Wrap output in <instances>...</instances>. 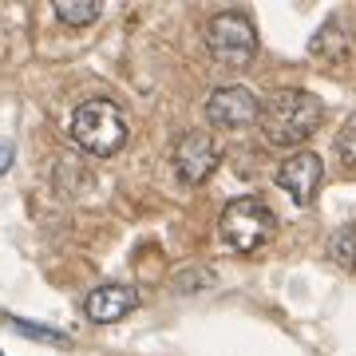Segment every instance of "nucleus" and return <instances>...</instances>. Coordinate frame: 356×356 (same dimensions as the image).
I'll return each mask as SVG.
<instances>
[{
  "instance_id": "1",
  "label": "nucleus",
  "mask_w": 356,
  "mask_h": 356,
  "mask_svg": "<svg viewBox=\"0 0 356 356\" xmlns=\"http://www.w3.org/2000/svg\"><path fill=\"white\" fill-rule=\"evenodd\" d=\"M321 119H325V107H321L317 95L313 91H293V88L273 91L261 103V115H257L261 135L273 147H297V143H305L321 127Z\"/></svg>"
},
{
  "instance_id": "2",
  "label": "nucleus",
  "mask_w": 356,
  "mask_h": 356,
  "mask_svg": "<svg viewBox=\"0 0 356 356\" xmlns=\"http://www.w3.org/2000/svg\"><path fill=\"white\" fill-rule=\"evenodd\" d=\"M273 234H277V214L261 198H254V194L234 198L222 210V242L234 254H257Z\"/></svg>"
},
{
  "instance_id": "3",
  "label": "nucleus",
  "mask_w": 356,
  "mask_h": 356,
  "mask_svg": "<svg viewBox=\"0 0 356 356\" xmlns=\"http://www.w3.org/2000/svg\"><path fill=\"white\" fill-rule=\"evenodd\" d=\"M72 139L83 147L88 154H115L123 143H127V119L123 111L107 99H88L79 103L76 115H72Z\"/></svg>"
},
{
  "instance_id": "4",
  "label": "nucleus",
  "mask_w": 356,
  "mask_h": 356,
  "mask_svg": "<svg viewBox=\"0 0 356 356\" xmlns=\"http://www.w3.org/2000/svg\"><path fill=\"white\" fill-rule=\"evenodd\" d=\"M206 48L222 67H245L257 56V32L245 13H218L206 28Z\"/></svg>"
},
{
  "instance_id": "5",
  "label": "nucleus",
  "mask_w": 356,
  "mask_h": 356,
  "mask_svg": "<svg viewBox=\"0 0 356 356\" xmlns=\"http://www.w3.org/2000/svg\"><path fill=\"white\" fill-rule=\"evenodd\" d=\"M257 115H261V103L254 99L250 88H218L206 99V119L222 131L250 127V123H257Z\"/></svg>"
},
{
  "instance_id": "6",
  "label": "nucleus",
  "mask_w": 356,
  "mask_h": 356,
  "mask_svg": "<svg viewBox=\"0 0 356 356\" xmlns=\"http://www.w3.org/2000/svg\"><path fill=\"white\" fill-rule=\"evenodd\" d=\"M321 182H325V166H321L317 154H309V151L289 154V159L277 166V186L289 194L297 206L313 202V198H317V191H321Z\"/></svg>"
},
{
  "instance_id": "7",
  "label": "nucleus",
  "mask_w": 356,
  "mask_h": 356,
  "mask_svg": "<svg viewBox=\"0 0 356 356\" xmlns=\"http://www.w3.org/2000/svg\"><path fill=\"white\" fill-rule=\"evenodd\" d=\"M218 166V147L210 135H202V131H186L182 139L175 143V170L182 182H202V178H210V170Z\"/></svg>"
},
{
  "instance_id": "8",
  "label": "nucleus",
  "mask_w": 356,
  "mask_h": 356,
  "mask_svg": "<svg viewBox=\"0 0 356 356\" xmlns=\"http://www.w3.org/2000/svg\"><path fill=\"white\" fill-rule=\"evenodd\" d=\"M135 305H139V293L127 289V285H99V289H91L88 301H83V309H88V317L95 321V325L123 321Z\"/></svg>"
},
{
  "instance_id": "9",
  "label": "nucleus",
  "mask_w": 356,
  "mask_h": 356,
  "mask_svg": "<svg viewBox=\"0 0 356 356\" xmlns=\"http://www.w3.org/2000/svg\"><path fill=\"white\" fill-rule=\"evenodd\" d=\"M99 13H103L99 0H56V16H60L67 28L95 24V20H99Z\"/></svg>"
},
{
  "instance_id": "10",
  "label": "nucleus",
  "mask_w": 356,
  "mask_h": 356,
  "mask_svg": "<svg viewBox=\"0 0 356 356\" xmlns=\"http://www.w3.org/2000/svg\"><path fill=\"white\" fill-rule=\"evenodd\" d=\"M309 48H313V56H325V60H337V64H341L344 56H348V40L341 36V24H337V20H329V24L321 28L317 36H313V44H309Z\"/></svg>"
},
{
  "instance_id": "11",
  "label": "nucleus",
  "mask_w": 356,
  "mask_h": 356,
  "mask_svg": "<svg viewBox=\"0 0 356 356\" xmlns=\"http://www.w3.org/2000/svg\"><path fill=\"white\" fill-rule=\"evenodd\" d=\"M329 254L341 269H356V226H341L337 234H332Z\"/></svg>"
},
{
  "instance_id": "12",
  "label": "nucleus",
  "mask_w": 356,
  "mask_h": 356,
  "mask_svg": "<svg viewBox=\"0 0 356 356\" xmlns=\"http://www.w3.org/2000/svg\"><path fill=\"white\" fill-rule=\"evenodd\" d=\"M337 154H341L348 166H356V115H348L344 127L337 131Z\"/></svg>"
},
{
  "instance_id": "13",
  "label": "nucleus",
  "mask_w": 356,
  "mask_h": 356,
  "mask_svg": "<svg viewBox=\"0 0 356 356\" xmlns=\"http://www.w3.org/2000/svg\"><path fill=\"white\" fill-rule=\"evenodd\" d=\"M13 329H16V332H24V337H36V341H48V344H67V341H72L67 332L44 329V325H32V321H20V317H13Z\"/></svg>"
},
{
  "instance_id": "14",
  "label": "nucleus",
  "mask_w": 356,
  "mask_h": 356,
  "mask_svg": "<svg viewBox=\"0 0 356 356\" xmlns=\"http://www.w3.org/2000/svg\"><path fill=\"white\" fill-rule=\"evenodd\" d=\"M8 166H13V143L0 139V175H8Z\"/></svg>"
},
{
  "instance_id": "15",
  "label": "nucleus",
  "mask_w": 356,
  "mask_h": 356,
  "mask_svg": "<svg viewBox=\"0 0 356 356\" xmlns=\"http://www.w3.org/2000/svg\"><path fill=\"white\" fill-rule=\"evenodd\" d=\"M0 356H4V353H0Z\"/></svg>"
}]
</instances>
